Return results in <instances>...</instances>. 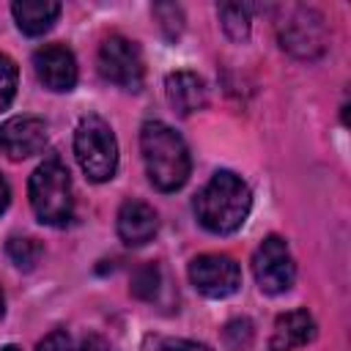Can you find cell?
I'll return each mask as SVG.
<instances>
[{
	"mask_svg": "<svg viewBox=\"0 0 351 351\" xmlns=\"http://www.w3.org/2000/svg\"><path fill=\"white\" fill-rule=\"evenodd\" d=\"M250 208H252V192L230 170H217L211 181L195 195L197 222L217 236L239 230L250 217Z\"/></svg>",
	"mask_w": 351,
	"mask_h": 351,
	"instance_id": "1",
	"label": "cell"
},
{
	"mask_svg": "<svg viewBox=\"0 0 351 351\" xmlns=\"http://www.w3.org/2000/svg\"><path fill=\"white\" fill-rule=\"evenodd\" d=\"M140 151L148 181L159 192H176L189 178V151L184 137L162 121H145L140 129Z\"/></svg>",
	"mask_w": 351,
	"mask_h": 351,
	"instance_id": "2",
	"label": "cell"
},
{
	"mask_svg": "<svg viewBox=\"0 0 351 351\" xmlns=\"http://www.w3.org/2000/svg\"><path fill=\"white\" fill-rule=\"evenodd\" d=\"M30 206L36 217L44 225H66L74 214V197H71V176L60 159H47L41 162L27 184Z\"/></svg>",
	"mask_w": 351,
	"mask_h": 351,
	"instance_id": "3",
	"label": "cell"
},
{
	"mask_svg": "<svg viewBox=\"0 0 351 351\" xmlns=\"http://www.w3.org/2000/svg\"><path fill=\"white\" fill-rule=\"evenodd\" d=\"M74 154L90 181H110L118 167V143L110 123L99 115H82L74 132Z\"/></svg>",
	"mask_w": 351,
	"mask_h": 351,
	"instance_id": "4",
	"label": "cell"
},
{
	"mask_svg": "<svg viewBox=\"0 0 351 351\" xmlns=\"http://www.w3.org/2000/svg\"><path fill=\"white\" fill-rule=\"evenodd\" d=\"M277 38L285 52L302 60H313L326 49V25L315 8L288 5L277 22Z\"/></svg>",
	"mask_w": 351,
	"mask_h": 351,
	"instance_id": "5",
	"label": "cell"
},
{
	"mask_svg": "<svg viewBox=\"0 0 351 351\" xmlns=\"http://www.w3.org/2000/svg\"><path fill=\"white\" fill-rule=\"evenodd\" d=\"M99 74L123 88V90H140L143 77H145V63H143V52L132 38L123 36H110L101 41L99 47Z\"/></svg>",
	"mask_w": 351,
	"mask_h": 351,
	"instance_id": "6",
	"label": "cell"
},
{
	"mask_svg": "<svg viewBox=\"0 0 351 351\" xmlns=\"http://www.w3.org/2000/svg\"><path fill=\"white\" fill-rule=\"evenodd\" d=\"M255 282L263 293H285L296 280V263L291 258V250L285 239L266 236L252 258Z\"/></svg>",
	"mask_w": 351,
	"mask_h": 351,
	"instance_id": "7",
	"label": "cell"
},
{
	"mask_svg": "<svg viewBox=\"0 0 351 351\" xmlns=\"http://www.w3.org/2000/svg\"><path fill=\"white\" fill-rule=\"evenodd\" d=\"M189 280L192 285L208 296V299H225L230 293L239 291L241 285V269L230 255H219V252H206L197 255L189 263Z\"/></svg>",
	"mask_w": 351,
	"mask_h": 351,
	"instance_id": "8",
	"label": "cell"
},
{
	"mask_svg": "<svg viewBox=\"0 0 351 351\" xmlns=\"http://www.w3.org/2000/svg\"><path fill=\"white\" fill-rule=\"evenodd\" d=\"M33 69L38 82L55 93H66L77 85V60L63 44H44L41 49H36Z\"/></svg>",
	"mask_w": 351,
	"mask_h": 351,
	"instance_id": "9",
	"label": "cell"
},
{
	"mask_svg": "<svg viewBox=\"0 0 351 351\" xmlns=\"http://www.w3.org/2000/svg\"><path fill=\"white\" fill-rule=\"evenodd\" d=\"M47 145V123L36 115H16L0 126V151L8 159H27Z\"/></svg>",
	"mask_w": 351,
	"mask_h": 351,
	"instance_id": "10",
	"label": "cell"
},
{
	"mask_svg": "<svg viewBox=\"0 0 351 351\" xmlns=\"http://www.w3.org/2000/svg\"><path fill=\"white\" fill-rule=\"evenodd\" d=\"M156 211L143 200H126L118 208V236L129 247H143L156 236Z\"/></svg>",
	"mask_w": 351,
	"mask_h": 351,
	"instance_id": "11",
	"label": "cell"
},
{
	"mask_svg": "<svg viewBox=\"0 0 351 351\" xmlns=\"http://www.w3.org/2000/svg\"><path fill=\"white\" fill-rule=\"evenodd\" d=\"M315 337V321L307 310H291L282 313L274 321L271 337H269V351H293L307 346Z\"/></svg>",
	"mask_w": 351,
	"mask_h": 351,
	"instance_id": "12",
	"label": "cell"
},
{
	"mask_svg": "<svg viewBox=\"0 0 351 351\" xmlns=\"http://www.w3.org/2000/svg\"><path fill=\"white\" fill-rule=\"evenodd\" d=\"M165 93L170 107L178 115H192L197 110L206 107L208 96H206V82L195 74V71H173L165 80Z\"/></svg>",
	"mask_w": 351,
	"mask_h": 351,
	"instance_id": "13",
	"label": "cell"
},
{
	"mask_svg": "<svg viewBox=\"0 0 351 351\" xmlns=\"http://www.w3.org/2000/svg\"><path fill=\"white\" fill-rule=\"evenodd\" d=\"M11 14L16 19V27L25 36H41L55 25V19L60 14V3H55V0H16V3H11Z\"/></svg>",
	"mask_w": 351,
	"mask_h": 351,
	"instance_id": "14",
	"label": "cell"
},
{
	"mask_svg": "<svg viewBox=\"0 0 351 351\" xmlns=\"http://www.w3.org/2000/svg\"><path fill=\"white\" fill-rule=\"evenodd\" d=\"M219 22H222V30L233 41H244L250 36V5H244V3H222L219 5Z\"/></svg>",
	"mask_w": 351,
	"mask_h": 351,
	"instance_id": "15",
	"label": "cell"
},
{
	"mask_svg": "<svg viewBox=\"0 0 351 351\" xmlns=\"http://www.w3.org/2000/svg\"><path fill=\"white\" fill-rule=\"evenodd\" d=\"M5 252H8V258L16 269L30 271V269H36V263L41 258V244L30 236H11L8 244H5Z\"/></svg>",
	"mask_w": 351,
	"mask_h": 351,
	"instance_id": "16",
	"label": "cell"
},
{
	"mask_svg": "<svg viewBox=\"0 0 351 351\" xmlns=\"http://www.w3.org/2000/svg\"><path fill=\"white\" fill-rule=\"evenodd\" d=\"M159 285H162V271H159V266H156V263H143V266L134 269L132 282H129V291H132V296H137V299H143V302H151V299H156Z\"/></svg>",
	"mask_w": 351,
	"mask_h": 351,
	"instance_id": "17",
	"label": "cell"
},
{
	"mask_svg": "<svg viewBox=\"0 0 351 351\" xmlns=\"http://www.w3.org/2000/svg\"><path fill=\"white\" fill-rule=\"evenodd\" d=\"M16 80H19L16 63L8 55H0V112L11 107L16 96Z\"/></svg>",
	"mask_w": 351,
	"mask_h": 351,
	"instance_id": "18",
	"label": "cell"
},
{
	"mask_svg": "<svg viewBox=\"0 0 351 351\" xmlns=\"http://www.w3.org/2000/svg\"><path fill=\"white\" fill-rule=\"evenodd\" d=\"M154 16L159 19L162 30L167 38H178L181 27H184V11L176 5V3H159L154 5Z\"/></svg>",
	"mask_w": 351,
	"mask_h": 351,
	"instance_id": "19",
	"label": "cell"
},
{
	"mask_svg": "<svg viewBox=\"0 0 351 351\" xmlns=\"http://www.w3.org/2000/svg\"><path fill=\"white\" fill-rule=\"evenodd\" d=\"M225 340H228V346H230L233 351L247 348L250 340H252V324H250L247 318H236V321H230V324L225 326Z\"/></svg>",
	"mask_w": 351,
	"mask_h": 351,
	"instance_id": "20",
	"label": "cell"
},
{
	"mask_svg": "<svg viewBox=\"0 0 351 351\" xmlns=\"http://www.w3.org/2000/svg\"><path fill=\"white\" fill-rule=\"evenodd\" d=\"M36 351H71V340L63 329H55L36 346Z\"/></svg>",
	"mask_w": 351,
	"mask_h": 351,
	"instance_id": "21",
	"label": "cell"
},
{
	"mask_svg": "<svg viewBox=\"0 0 351 351\" xmlns=\"http://www.w3.org/2000/svg\"><path fill=\"white\" fill-rule=\"evenodd\" d=\"M159 351H211V348L203 343H195V340H165L159 346Z\"/></svg>",
	"mask_w": 351,
	"mask_h": 351,
	"instance_id": "22",
	"label": "cell"
},
{
	"mask_svg": "<svg viewBox=\"0 0 351 351\" xmlns=\"http://www.w3.org/2000/svg\"><path fill=\"white\" fill-rule=\"evenodd\" d=\"M80 351H118V348H115L107 337H101V335H88V337L82 340Z\"/></svg>",
	"mask_w": 351,
	"mask_h": 351,
	"instance_id": "23",
	"label": "cell"
},
{
	"mask_svg": "<svg viewBox=\"0 0 351 351\" xmlns=\"http://www.w3.org/2000/svg\"><path fill=\"white\" fill-rule=\"evenodd\" d=\"M8 200H11V189H8V181L0 176V214L8 208Z\"/></svg>",
	"mask_w": 351,
	"mask_h": 351,
	"instance_id": "24",
	"label": "cell"
},
{
	"mask_svg": "<svg viewBox=\"0 0 351 351\" xmlns=\"http://www.w3.org/2000/svg\"><path fill=\"white\" fill-rule=\"evenodd\" d=\"M3 310H5V296H3V288H0V315H3Z\"/></svg>",
	"mask_w": 351,
	"mask_h": 351,
	"instance_id": "25",
	"label": "cell"
},
{
	"mask_svg": "<svg viewBox=\"0 0 351 351\" xmlns=\"http://www.w3.org/2000/svg\"><path fill=\"white\" fill-rule=\"evenodd\" d=\"M0 351H19V348H16V346H3Z\"/></svg>",
	"mask_w": 351,
	"mask_h": 351,
	"instance_id": "26",
	"label": "cell"
}]
</instances>
